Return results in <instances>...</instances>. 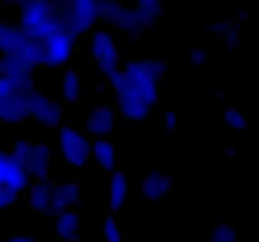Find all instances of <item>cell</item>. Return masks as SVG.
I'll return each mask as SVG.
<instances>
[{
  "label": "cell",
  "mask_w": 259,
  "mask_h": 242,
  "mask_svg": "<svg viewBox=\"0 0 259 242\" xmlns=\"http://www.w3.org/2000/svg\"><path fill=\"white\" fill-rule=\"evenodd\" d=\"M161 78L149 71L144 59L128 60L123 67L109 78V85L115 97L131 95L141 97L152 108L159 101Z\"/></svg>",
  "instance_id": "6da1fadb"
},
{
  "label": "cell",
  "mask_w": 259,
  "mask_h": 242,
  "mask_svg": "<svg viewBox=\"0 0 259 242\" xmlns=\"http://www.w3.org/2000/svg\"><path fill=\"white\" fill-rule=\"evenodd\" d=\"M18 27L27 37L45 40L65 29L52 0H28L19 7Z\"/></svg>",
  "instance_id": "7a4b0ae2"
},
{
  "label": "cell",
  "mask_w": 259,
  "mask_h": 242,
  "mask_svg": "<svg viewBox=\"0 0 259 242\" xmlns=\"http://www.w3.org/2000/svg\"><path fill=\"white\" fill-rule=\"evenodd\" d=\"M66 30L76 38L86 34L99 22L100 0H52Z\"/></svg>",
  "instance_id": "3957f363"
},
{
  "label": "cell",
  "mask_w": 259,
  "mask_h": 242,
  "mask_svg": "<svg viewBox=\"0 0 259 242\" xmlns=\"http://www.w3.org/2000/svg\"><path fill=\"white\" fill-rule=\"evenodd\" d=\"M10 153L22 164L30 179L47 180L53 165V154L47 144L18 140L12 145Z\"/></svg>",
  "instance_id": "277c9868"
},
{
  "label": "cell",
  "mask_w": 259,
  "mask_h": 242,
  "mask_svg": "<svg viewBox=\"0 0 259 242\" xmlns=\"http://www.w3.org/2000/svg\"><path fill=\"white\" fill-rule=\"evenodd\" d=\"M89 49L95 65L108 80L120 70V54L109 27H99L91 30L89 35Z\"/></svg>",
  "instance_id": "5b68a950"
},
{
  "label": "cell",
  "mask_w": 259,
  "mask_h": 242,
  "mask_svg": "<svg viewBox=\"0 0 259 242\" xmlns=\"http://www.w3.org/2000/svg\"><path fill=\"white\" fill-rule=\"evenodd\" d=\"M58 149L63 163L67 166L81 169L91 160V141L85 131L73 126H61Z\"/></svg>",
  "instance_id": "8992f818"
},
{
  "label": "cell",
  "mask_w": 259,
  "mask_h": 242,
  "mask_svg": "<svg viewBox=\"0 0 259 242\" xmlns=\"http://www.w3.org/2000/svg\"><path fill=\"white\" fill-rule=\"evenodd\" d=\"M0 76L9 83L13 93L27 96L37 91L33 70L14 54H0Z\"/></svg>",
  "instance_id": "52a82bcc"
},
{
  "label": "cell",
  "mask_w": 259,
  "mask_h": 242,
  "mask_svg": "<svg viewBox=\"0 0 259 242\" xmlns=\"http://www.w3.org/2000/svg\"><path fill=\"white\" fill-rule=\"evenodd\" d=\"M29 117L47 128H58L62 124L63 107L56 98L34 91L25 96Z\"/></svg>",
  "instance_id": "ba28073f"
},
{
  "label": "cell",
  "mask_w": 259,
  "mask_h": 242,
  "mask_svg": "<svg viewBox=\"0 0 259 242\" xmlns=\"http://www.w3.org/2000/svg\"><path fill=\"white\" fill-rule=\"evenodd\" d=\"M45 43V66L61 67L72 57L76 48V37L68 30L62 29L50 35Z\"/></svg>",
  "instance_id": "9c48e42d"
},
{
  "label": "cell",
  "mask_w": 259,
  "mask_h": 242,
  "mask_svg": "<svg viewBox=\"0 0 259 242\" xmlns=\"http://www.w3.org/2000/svg\"><path fill=\"white\" fill-rule=\"evenodd\" d=\"M30 183V176L22 164L10 151L0 148V184L10 188L19 196L27 192Z\"/></svg>",
  "instance_id": "30bf717a"
},
{
  "label": "cell",
  "mask_w": 259,
  "mask_h": 242,
  "mask_svg": "<svg viewBox=\"0 0 259 242\" xmlns=\"http://www.w3.org/2000/svg\"><path fill=\"white\" fill-rule=\"evenodd\" d=\"M51 201L45 214L56 218L67 208H72L78 203L81 196V188L76 182L50 184Z\"/></svg>",
  "instance_id": "8fae6325"
},
{
  "label": "cell",
  "mask_w": 259,
  "mask_h": 242,
  "mask_svg": "<svg viewBox=\"0 0 259 242\" xmlns=\"http://www.w3.org/2000/svg\"><path fill=\"white\" fill-rule=\"evenodd\" d=\"M116 110L110 105H100L88 116L85 131L95 138H106L115 129Z\"/></svg>",
  "instance_id": "7c38bea8"
},
{
  "label": "cell",
  "mask_w": 259,
  "mask_h": 242,
  "mask_svg": "<svg viewBox=\"0 0 259 242\" xmlns=\"http://www.w3.org/2000/svg\"><path fill=\"white\" fill-rule=\"evenodd\" d=\"M29 118L25 96L9 93L0 100V123L4 125H20Z\"/></svg>",
  "instance_id": "4fadbf2b"
},
{
  "label": "cell",
  "mask_w": 259,
  "mask_h": 242,
  "mask_svg": "<svg viewBox=\"0 0 259 242\" xmlns=\"http://www.w3.org/2000/svg\"><path fill=\"white\" fill-rule=\"evenodd\" d=\"M131 197V184L123 171H111L109 179V208L110 213H119Z\"/></svg>",
  "instance_id": "5bb4252c"
},
{
  "label": "cell",
  "mask_w": 259,
  "mask_h": 242,
  "mask_svg": "<svg viewBox=\"0 0 259 242\" xmlns=\"http://www.w3.org/2000/svg\"><path fill=\"white\" fill-rule=\"evenodd\" d=\"M172 178L164 171H152L147 174L141 184V193L149 201H159L169 194L172 189Z\"/></svg>",
  "instance_id": "9a60e30c"
},
{
  "label": "cell",
  "mask_w": 259,
  "mask_h": 242,
  "mask_svg": "<svg viewBox=\"0 0 259 242\" xmlns=\"http://www.w3.org/2000/svg\"><path fill=\"white\" fill-rule=\"evenodd\" d=\"M116 98V107L121 117L126 121H138L146 120L151 113L152 107L141 97L131 95L118 96Z\"/></svg>",
  "instance_id": "2e32d148"
},
{
  "label": "cell",
  "mask_w": 259,
  "mask_h": 242,
  "mask_svg": "<svg viewBox=\"0 0 259 242\" xmlns=\"http://www.w3.org/2000/svg\"><path fill=\"white\" fill-rule=\"evenodd\" d=\"M91 160L104 171L115 170L116 150L115 145L108 138H95L91 141Z\"/></svg>",
  "instance_id": "e0dca14e"
},
{
  "label": "cell",
  "mask_w": 259,
  "mask_h": 242,
  "mask_svg": "<svg viewBox=\"0 0 259 242\" xmlns=\"http://www.w3.org/2000/svg\"><path fill=\"white\" fill-rule=\"evenodd\" d=\"M14 55L32 70L42 67L45 66V43L40 39L25 37Z\"/></svg>",
  "instance_id": "ac0fdd59"
},
{
  "label": "cell",
  "mask_w": 259,
  "mask_h": 242,
  "mask_svg": "<svg viewBox=\"0 0 259 242\" xmlns=\"http://www.w3.org/2000/svg\"><path fill=\"white\" fill-rule=\"evenodd\" d=\"M55 219V229L63 242L80 241V217L72 208L63 211Z\"/></svg>",
  "instance_id": "d6986e66"
},
{
  "label": "cell",
  "mask_w": 259,
  "mask_h": 242,
  "mask_svg": "<svg viewBox=\"0 0 259 242\" xmlns=\"http://www.w3.org/2000/svg\"><path fill=\"white\" fill-rule=\"evenodd\" d=\"M113 25L116 29L120 30V32L125 33V34L134 38L143 34L147 30V28H148V25H146L139 19L134 8L125 7V5L121 7L120 12L116 15Z\"/></svg>",
  "instance_id": "ffe728a7"
},
{
  "label": "cell",
  "mask_w": 259,
  "mask_h": 242,
  "mask_svg": "<svg viewBox=\"0 0 259 242\" xmlns=\"http://www.w3.org/2000/svg\"><path fill=\"white\" fill-rule=\"evenodd\" d=\"M25 37L18 25L0 19V54H15Z\"/></svg>",
  "instance_id": "44dd1931"
},
{
  "label": "cell",
  "mask_w": 259,
  "mask_h": 242,
  "mask_svg": "<svg viewBox=\"0 0 259 242\" xmlns=\"http://www.w3.org/2000/svg\"><path fill=\"white\" fill-rule=\"evenodd\" d=\"M81 77L77 71L67 67L63 72L60 83V96L63 102L73 103L80 97Z\"/></svg>",
  "instance_id": "7402d4cb"
},
{
  "label": "cell",
  "mask_w": 259,
  "mask_h": 242,
  "mask_svg": "<svg viewBox=\"0 0 259 242\" xmlns=\"http://www.w3.org/2000/svg\"><path fill=\"white\" fill-rule=\"evenodd\" d=\"M25 193H27L28 203L30 204V207L35 212L45 214L51 201L50 184L46 183V180H37L35 183H30Z\"/></svg>",
  "instance_id": "603a6c76"
},
{
  "label": "cell",
  "mask_w": 259,
  "mask_h": 242,
  "mask_svg": "<svg viewBox=\"0 0 259 242\" xmlns=\"http://www.w3.org/2000/svg\"><path fill=\"white\" fill-rule=\"evenodd\" d=\"M121 7H123V4L119 0H100V4H99V20L105 23V24L113 25Z\"/></svg>",
  "instance_id": "cb8c5ba5"
},
{
  "label": "cell",
  "mask_w": 259,
  "mask_h": 242,
  "mask_svg": "<svg viewBox=\"0 0 259 242\" xmlns=\"http://www.w3.org/2000/svg\"><path fill=\"white\" fill-rule=\"evenodd\" d=\"M224 123L228 126H230L232 129H234L238 133H242L247 129L248 126V120L245 117V115L240 111H238L237 108H227L224 112Z\"/></svg>",
  "instance_id": "d4e9b609"
},
{
  "label": "cell",
  "mask_w": 259,
  "mask_h": 242,
  "mask_svg": "<svg viewBox=\"0 0 259 242\" xmlns=\"http://www.w3.org/2000/svg\"><path fill=\"white\" fill-rule=\"evenodd\" d=\"M103 232L106 242H123V237L119 231L118 224H116L115 218L111 213H108V216L104 218Z\"/></svg>",
  "instance_id": "484cf974"
},
{
  "label": "cell",
  "mask_w": 259,
  "mask_h": 242,
  "mask_svg": "<svg viewBox=\"0 0 259 242\" xmlns=\"http://www.w3.org/2000/svg\"><path fill=\"white\" fill-rule=\"evenodd\" d=\"M211 242H237V232L229 224H218L212 231Z\"/></svg>",
  "instance_id": "4316f807"
},
{
  "label": "cell",
  "mask_w": 259,
  "mask_h": 242,
  "mask_svg": "<svg viewBox=\"0 0 259 242\" xmlns=\"http://www.w3.org/2000/svg\"><path fill=\"white\" fill-rule=\"evenodd\" d=\"M18 194L8 187L0 184V212L10 208L17 202Z\"/></svg>",
  "instance_id": "83f0119b"
},
{
  "label": "cell",
  "mask_w": 259,
  "mask_h": 242,
  "mask_svg": "<svg viewBox=\"0 0 259 242\" xmlns=\"http://www.w3.org/2000/svg\"><path fill=\"white\" fill-rule=\"evenodd\" d=\"M207 58H209V54L204 47H197L191 50V60L194 65H205L207 62Z\"/></svg>",
  "instance_id": "f1b7e54d"
},
{
  "label": "cell",
  "mask_w": 259,
  "mask_h": 242,
  "mask_svg": "<svg viewBox=\"0 0 259 242\" xmlns=\"http://www.w3.org/2000/svg\"><path fill=\"white\" fill-rule=\"evenodd\" d=\"M163 126L166 130L174 131L177 126V117L174 111H167L163 116Z\"/></svg>",
  "instance_id": "f546056e"
},
{
  "label": "cell",
  "mask_w": 259,
  "mask_h": 242,
  "mask_svg": "<svg viewBox=\"0 0 259 242\" xmlns=\"http://www.w3.org/2000/svg\"><path fill=\"white\" fill-rule=\"evenodd\" d=\"M4 242H37V239H35L34 236H32V234L13 233L10 234Z\"/></svg>",
  "instance_id": "4dcf8cb0"
},
{
  "label": "cell",
  "mask_w": 259,
  "mask_h": 242,
  "mask_svg": "<svg viewBox=\"0 0 259 242\" xmlns=\"http://www.w3.org/2000/svg\"><path fill=\"white\" fill-rule=\"evenodd\" d=\"M9 93H13L12 87H10L9 83L0 76V100H2L3 97H5V96L9 95Z\"/></svg>",
  "instance_id": "1f68e13d"
},
{
  "label": "cell",
  "mask_w": 259,
  "mask_h": 242,
  "mask_svg": "<svg viewBox=\"0 0 259 242\" xmlns=\"http://www.w3.org/2000/svg\"><path fill=\"white\" fill-rule=\"evenodd\" d=\"M161 0H134V8H142L148 7V5L159 4Z\"/></svg>",
  "instance_id": "d6a6232c"
},
{
  "label": "cell",
  "mask_w": 259,
  "mask_h": 242,
  "mask_svg": "<svg viewBox=\"0 0 259 242\" xmlns=\"http://www.w3.org/2000/svg\"><path fill=\"white\" fill-rule=\"evenodd\" d=\"M12 3H14L15 5H18V7H20V5H23L24 3H27L28 0H10Z\"/></svg>",
  "instance_id": "836d02e7"
},
{
  "label": "cell",
  "mask_w": 259,
  "mask_h": 242,
  "mask_svg": "<svg viewBox=\"0 0 259 242\" xmlns=\"http://www.w3.org/2000/svg\"><path fill=\"white\" fill-rule=\"evenodd\" d=\"M0 242H4V239H3L2 237H0Z\"/></svg>",
  "instance_id": "e575fe53"
}]
</instances>
